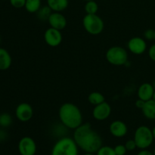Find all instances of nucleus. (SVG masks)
Segmentation results:
<instances>
[{
  "mask_svg": "<svg viewBox=\"0 0 155 155\" xmlns=\"http://www.w3.org/2000/svg\"><path fill=\"white\" fill-rule=\"evenodd\" d=\"M79 148L86 153L97 152L102 146V139L101 136L93 130L89 123H85L74 130V137Z\"/></svg>",
  "mask_w": 155,
  "mask_h": 155,
  "instance_id": "nucleus-1",
  "label": "nucleus"
},
{
  "mask_svg": "<svg viewBox=\"0 0 155 155\" xmlns=\"http://www.w3.org/2000/svg\"><path fill=\"white\" fill-rule=\"evenodd\" d=\"M58 116L61 124L70 130H76L83 124L81 110L73 103L62 104L59 108Z\"/></svg>",
  "mask_w": 155,
  "mask_h": 155,
  "instance_id": "nucleus-2",
  "label": "nucleus"
},
{
  "mask_svg": "<svg viewBox=\"0 0 155 155\" xmlns=\"http://www.w3.org/2000/svg\"><path fill=\"white\" fill-rule=\"evenodd\" d=\"M51 155H79V147L74 139L65 136L54 143Z\"/></svg>",
  "mask_w": 155,
  "mask_h": 155,
  "instance_id": "nucleus-3",
  "label": "nucleus"
},
{
  "mask_svg": "<svg viewBox=\"0 0 155 155\" xmlns=\"http://www.w3.org/2000/svg\"><path fill=\"white\" fill-rule=\"evenodd\" d=\"M137 148L141 150L147 149L152 145L154 142L152 130L147 126H140L136 130L134 133V139Z\"/></svg>",
  "mask_w": 155,
  "mask_h": 155,
  "instance_id": "nucleus-4",
  "label": "nucleus"
},
{
  "mask_svg": "<svg viewBox=\"0 0 155 155\" xmlns=\"http://www.w3.org/2000/svg\"><path fill=\"white\" fill-rule=\"evenodd\" d=\"M106 60L112 65L122 66L128 61V53L127 50L120 46H112L107 51Z\"/></svg>",
  "mask_w": 155,
  "mask_h": 155,
  "instance_id": "nucleus-5",
  "label": "nucleus"
},
{
  "mask_svg": "<svg viewBox=\"0 0 155 155\" xmlns=\"http://www.w3.org/2000/svg\"><path fill=\"white\" fill-rule=\"evenodd\" d=\"M83 25L86 31L91 35L100 34L104 27V21L97 14H86L83 19Z\"/></svg>",
  "mask_w": 155,
  "mask_h": 155,
  "instance_id": "nucleus-6",
  "label": "nucleus"
},
{
  "mask_svg": "<svg viewBox=\"0 0 155 155\" xmlns=\"http://www.w3.org/2000/svg\"><path fill=\"white\" fill-rule=\"evenodd\" d=\"M18 149L21 155H35L37 148L34 139L30 136H24L20 139Z\"/></svg>",
  "mask_w": 155,
  "mask_h": 155,
  "instance_id": "nucleus-7",
  "label": "nucleus"
},
{
  "mask_svg": "<svg viewBox=\"0 0 155 155\" xmlns=\"http://www.w3.org/2000/svg\"><path fill=\"white\" fill-rule=\"evenodd\" d=\"M15 116L21 122H28L33 116V107L28 103H21L15 109Z\"/></svg>",
  "mask_w": 155,
  "mask_h": 155,
  "instance_id": "nucleus-8",
  "label": "nucleus"
},
{
  "mask_svg": "<svg viewBox=\"0 0 155 155\" xmlns=\"http://www.w3.org/2000/svg\"><path fill=\"white\" fill-rule=\"evenodd\" d=\"M62 33L61 30L49 27L44 33V40L45 43L51 47H57L61 43Z\"/></svg>",
  "mask_w": 155,
  "mask_h": 155,
  "instance_id": "nucleus-9",
  "label": "nucleus"
},
{
  "mask_svg": "<svg viewBox=\"0 0 155 155\" xmlns=\"http://www.w3.org/2000/svg\"><path fill=\"white\" fill-rule=\"evenodd\" d=\"M127 47L130 51L136 55H140L145 53L147 49V43L142 37H133L127 42Z\"/></svg>",
  "mask_w": 155,
  "mask_h": 155,
  "instance_id": "nucleus-10",
  "label": "nucleus"
},
{
  "mask_svg": "<svg viewBox=\"0 0 155 155\" xmlns=\"http://www.w3.org/2000/svg\"><path fill=\"white\" fill-rule=\"evenodd\" d=\"M111 114V107L106 101L95 105L92 110V117L98 121L107 120Z\"/></svg>",
  "mask_w": 155,
  "mask_h": 155,
  "instance_id": "nucleus-11",
  "label": "nucleus"
},
{
  "mask_svg": "<svg viewBox=\"0 0 155 155\" xmlns=\"http://www.w3.org/2000/svg\"><path fill=\"white\" fill-rule=\"evenodd\" d=\"M50 27L52 28L57 29L58 30H63L67 27L68 21L64 15H62L61 12H52L48 20Z\"/></svg>",
  "mask_w": 155,
  "mask_h": 155,
  "instance_id": "nucleus-12",
  "label": "nucleus"
},
{
  "mask_svg": "<svg viewBox=\"0 0 155 155\" xmlns=\"http://www.w3.org/2000/svg\"><path fill=\"white\" fill-rule=\"evenodd\" d=\"M110 134L116 138L124 137L128 133L127 124L121 120H114L109 127Z\"/></svg>",
  "mask_w": 155,
  "mask_h": 155,
  "instance_id": "nucleus-13",
  "label": "nucleus"
},
{
  "mask_svg": "<svg viewBox=\"0 0 155 155\" xmlns=\"http://www.w3.org/2000/svg\"><path fill=\"white\" fill-rule=\"evenodd\" d=\"M155 90L152 84L148 83H142L138 89V98L147 101L152 99Z\"/></svg>",
  "mask_w": 155,
  "mask_h": 155,
  "instance_id": "nucleus-14",
  "label": "nucleus"
},
{
  "mask_svg": "<svg viewBox=\"0 0 155 155\" xmlns=\"http://www.w3.org/2000/svg\"><path fill=\"white\" fill-rule=\"evenodd\" d=\"M12 63V56L5 49L0 47V71H6L11 67Z\"/></svg>",
  "mask_w": 155,
  "mask_h": 155,
  "instance_id": "nucleus-15",
  "label": "nucleus"
},
{
  "mask_svg": "<svg viewBox=\"0 0 155 155\" xmlns=\"http://www.w3.org/2000/svg\"><path fill=\"white\" fill-rule=\"evenodd\" d=\"M68 5L69 0H47V5L52 12H63L68 7Z\"/></svg>",
  "mask_w": 155,
  "mask_h": 155,
  "instance_id": "nucleus-16",
  "label": "nucleus"
},
{
  "mask_svg": "<svg viewBox=\"0 0 155 155\" xmlns=\"http://www.w3.org/2000/svg\"><path fill=\"white\" fill-rule=\"evenodd\" d=\"M142 111L145 117L147 119L154 120H155V101L153 99L145 101V105L142 109Z\"/></svg>",
  "mask_w": 155,
  "mask_h": 155,
  "instance_id": "nucleus-17",
  "label": "nucleus"
},
{
  "mask_svg": "<svg viewBox=\"0 0 155 155\" xmlns=\"http://www.w3.org/2000/svg\"><path fill=\"white\" fill-rule=\"evenodd\" d=\"M42 7L41 0H26V4L24 8L29 13H36L39 8Z\"/></svg>",
  "mask_w": 155,
  "mask_h": 155,
  "instance_id": "nucleus-18",
  "label": "nucleus"
},
{
  "mask_svg": "<svg viewBox=\"0 0 155 155\" xmlns=\"http://www.w3.org/2000/svg\"><path fill=\"white\" fill-rule=\"evenodd\" d=\"M88 101L92 105L95 106L105 101V98H104V96L101 92H93L89 95V96H88Z\"/></svg>",
  "mask_w": 155,
  "mask_h": 155,
  "instance_id": "nucleus-19",
  "label": "nucleus"
},
{
  "mask_svg": "<svg viewBox=\"0 0 155 155\" xmlns=\"http://www.w3.org/2000/svg\"><path fill=\"white\" fill-rule=\"evenodd\" d=\"M51 13H52L51 9L48 5H45L42 6L39 8V10L36 12V15H37V18L39 21H46L48 20Z\"/></svg>",
  "mask_w": 155,
  "mask_h": 155,
  "instance_id": "nucleus-20",
  "label": "nucleus"
},
{
  "mask_svg": "<svg viewBox=\"0 0 155 155\" xmlns=\"http://www.w3.org/2000/svg\"><path fill=\"white\" fill-rule=\"evenodd\" d=\"M84 9L86 13L88 15H95V14H97L98 11V5L95 2V0L88 1L85 4Z\"/></svg>",
  "mask_w": 155,
  "mask_h": 155,
  "instance_id": "nucleus-21",
  "label": "nucleus"
},
{
  "mask_svg": "<svg viewBox=\"0 0 155 155\" xmlns=\"http://www.w3.org/2000/svg\"><path fill=\"white\" fill-rule=\"evenodd\" d=\"M12 124V117L8 113L0 114V127L2 128L9 127Z\"/></svg>",
  "mask_w": 155,
  "mask_h": 155,
  "instance_id": "nucleus-22",
  "label": "nucleus"
},
{
  "mask_svg": "<svg viewBox=\"0 0 155 155\" xmlns=\"http://www.w3.org/2000/svg\"><path fill=\"white\" fill-rule=\"evenodd\" d=\"M96 155H116L114 148L107 145L101 146L99 149L97 151Z\"/></svg>",
  "mask_w": 155,
  "mask_h": 155,
  "instance_id": "nucleus-23",
  "label": "nucleus"
},
{
  "mask_svg": "<svg viewBox=\"0 0 155 155\" xmlns=\"http://www.w3.org/2000/svg\"><path fill=\"white\" fill-rule=\"evenodd\" d=\"M9 2L12 6L15 8H22L26 4V0H9Z\"/></svg>",
  "mask_w": 155,
  "mask_h": 155,
  "instance_id": "nucleus-24",
  "label": "nucleus"
},
{
  "mask_svg": "<svg viewBox=\"0 0 155 155\" xmlns=\"http://www.w3.org/2000/svg\"><path fill=\"white\" fill-rule=\"evenodd\" d=\"M114 149L116 155H125L127 152L125 145H117L114 148Z\"/></svg>",
  "mask_w": 155,
  "mask_h": 155,
  "instance_id": "nucleus-25",
  "label": "nucleus"
},
{
  "mask_svg": "<svg viewBox=\"0 0 155 155\" xmlns=\"http://www.w3.org/2000/svg\"><path fill=\"white\" fill-rule=\"evenodd\" d=\"M125 147L127 148V151H134L136 148H137V145H136V143L134 139H129V140H127L125 143Z\"/></svg>",
  "mask_w": 155,
  "mask_h": 155,
  "instance_id": "nucleus-26",
  "label": "nucleus"
},
{
  "mask_svg": "<svg viewBox=\"0 0 155 155\" xmlns=\"http://www.w3.org/2000/svg\"><path fill=\"white\" fill-rule=\"evenodd\" d=\"M154 33L155 30H152V29H148L144 33V37L147 40H152V39H154Z\"/></svg>",
  "mask_w": 155,
  "mask_h": 155,
  "instance_id": "nucleus-27",
  "label": "nucleus"
},
{
  "mask_svg": "<svg viewBox=\"0 0 155 155\" xmlns=\"http://www.w3.org/2000/svg\"><path fill=\"white\" fill-rule=\"evenodd\" d=\"M148 56L151 61L155 62V44H153L148 49Z\"/></svg>",
  "mask_w": 155,
  "mask_h": 155,
  "instance_id": "nucleus-28",
  "label": "nucleus"
},
{
  "mask_svg": "<svg viewBox=\"0 0 155 155\" xmlns=\"http://www.w3.org/2000/svg\"><path fill=\"white\" fill-rule=\"evenodd\" d=\"M8 137V135L5 130H0V142H3Z\"/></svg>",
  "mask_w": 155,
  "mask_h": 155,
  "instance_id": "nucleus-29",
  "label": "nucleus"
},
{
  "mask_svg": "<svg viewBox=\"0 0 155 155\" xmlns=\"http://www.w3.org/2000/svg\"><path fill=\"white\" fill-rule=\"evenodd\" d=\"M145 101H143V100L139 98L138 100H136V104H136V107H137V108L141 109V110H142V109L143 108L144 105H145Z\"/></svg>",
  "mask_w": 155,
  "mask_h": 155,
  "instance_id": "nucleus-30",
  "label": "nucleus"
},
{
  "mask_svg": "<svg viewBox=\"0 0 155 155\" xmlns=\"http://www.w3.org/2000/svg\"><path fill=\"white\" fill-rule=\"evenodd\" d=\"M136 155H154V154L152 152H151V151H148L147 149H143L141 150Z\"/></svg>",
  "mask_w": 155,
  "mask_h": 155,
  "instance_id": "nucleus-31",
  "label": "nucleus"
},
{
  "mask_svg": "<svg viewBox=\"0 0 155 155\" xmlns=\"http://www.w3.org/2000/svg\"><path fill=\"white\" fill-rule=\"evenodd\" d=\"M152 133H153V136H154V139L155 140V127L152 129Z\"/></svg>",
  "mask_w": 155,
  "mask_h": 155,
  "instance_id": "nucleus-32",
  "label": "nucleus"
},
{
  "mask_svg": "<svg viewBox=\"0 0 155 155\" xmlns=\"http://www.w3.org/2000/svg\"><path fill=\"white\" fill-rule=\"evenodd\" d=\"M83 155H95V154H93V153H85Z\"/></svg>",
  "mask_w": 155,
  "mask_h": 155,
  "instance_id": "nucleus-33",
  "label": "nucleus"
},
{
  "mask_svg": "<svg viewBox=\"0 0 155 155\" xmlns=\"http://www.w3.org/2000/svg\"><path fill=\"white\" fill-rule=\"evenodd\" d=\"M153 86H154V90H155V80H154V82H153Z\"/></svg>",
  "mask_w": 155,
  "mask_h": 155,
  "instance_id": "nucleus-34",
  "label": "nucleus"
},
{
  "mask_svg": "<svg viewBox=\"0 0 155 155\" xmlns=\"http://www.w3.org/2000/svg\"><path fill=\"white\" fill-rule=\"evenodd\" d=\"M153 100H154L155 101V92H154V96H153V98H152Z\"/></svg>",
  "mask_w": 155,
  "mask_h": 155,
  "instance_id": "nucleus-35",
  "label": "nucleus"
},
{
  "mask_svg": "<svg viewBox=\"0 0 155 155\" xmlns=\"http://www.w3.org/2000/svg\"><path fill=\"white\" fill-rule=\"evenodd\" d=\"M83 1H86V2H88V1H92V0H83Z\"/></svg>",
  "mask_w": 155,
  "mask_h": 155,
  "instance_id": "nucleus-36",
  "label": "nucleus"
},
{
  "mask_svg": "<svg viewBox=\"0 0 155 155\" xmlns=\"http://www.w3.org/2000/svg\"><path fill=\"white\" fill-rule=\"evenodd\" d=\"M153 154H154V155H155V148H154V152H153Z\"/></svg>",
  "mask_w": 155,
  "mask_h": 155,
  "instance_id": "nucleus-37",
  "label": "nucleus"
},
{
  "mask_svg": "<svg viewBox=\"0 0 155 155\" xmlns=\"http://www.w3.org/2000/svg\"><path fill=\"white\" fill-rule=\"evenodd\" d=\"M0 43H1V36H0Z\"/></svg>",
  "mask_w": 155,
  "mask_h": 155,
  "instance_id": "nucleus-38",
  "label": "nucleus"
},
{
  "mask_svg": "<svg viewBox=\"0 0 155 155\" xmlns=\"http://www.w3.org/2000/svg\"><path fill=\"white\" fill-rule=\"evenodd\" d=\"M154 40L155 41V33H154Z\"/></svg>",
  "mask_w": 155,
  "mask_h": 155,
  "instance_id": "nucleus-39",
  "label": "nucleus"
},
{
  "mask_svg": "<svg viewBox=\"0 0 155 155\" xmlns=\"http://www.w3.org/2000/svg\"><path fill=\"white\" fill-rule=\"evenodd\" d=\"M2 1H6V0H2Z\"/></svg>",
  "mask_w": 155,
  "mask_h": 155,
  "instance_id": "nucleus-40",
  "label": "nucleus"
}]
</instances>
